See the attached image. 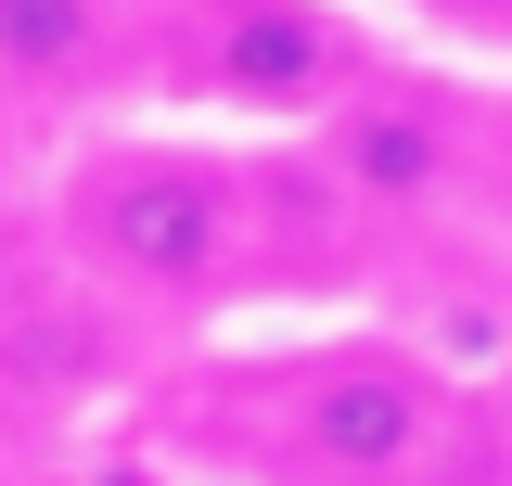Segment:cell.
Here are the masks:
<instances>
[{
    "mask_svg": "<svg viewBox=\"0 0 512 486\" xmlns=\"http://www.w3.org/2000/svg\"><path fill=\"white\" fill-rule=\"evenodd\" d=\"M39 243L103 307H128L141 333L244 320V282H256L244 141H192V128H154V116L90 128L39 180Z\"/></svg>",
    "mask_w": 512,
    "mask_h": 486,
    "instance_id": "obj_2",
    "label": "cell"
},
{
    "mask_svg": "<svg viewBox=\"0 0 512 486\" xmlns=\"http://www.w3.org/2000/svg\"><path fill=\"white\" fill-rule=\"evenodd\" d=\"M128 384H141V320L103 307L52 243H39V256L0 282V448L90 423V410L128 397Z\"/></svg>",
    "mask_w": 512,
    "mask_h": 486,
    "instance_id": "obj_6",
    "label": "cell"
},
{
    "mask_svg": "<svg viewBox=\"0 0 512 486\" xmlns=\"http://www.w3.org/2000/svg\"><path fill=\"white\" fill-rule=\"evenodd\" d=\"M384 39L346 0H154V116L308 141L384 77Z\"/></svg>",
    "mask_w": 512,
    "mask_h": 486,
    "instance_id": "obj_3",
    "label": "cell"
},
{
    "mask_svg": "<svg viewBox=\"0 0 512 486\" xmlns=\"http://www.w3.org/2000/svg\"><path fill=\"white\" fill-rule=\"evenodd\" d=\"M154 116V0H0V128L90 141Z\"/></svg>",
    "mask_w": 512,
    "mask_h": 486,
    "instance_id": "obj_5",
    "label": "cell"
},
{
    "mask_svg": "<svg viewBox=\"0 0 512 486\" xmlns=\"http://www.w3.org/2000/svg\"><path fill=\"white\" fill-rule=\"evenodd\" d=\"M500 218H512V90H500Z\"/></svg>",
    "mask_w": 512,
    "mask_h": 486,
    "instance_id": "obj_9",
    "label": "cell"
},
{
    "mask_svg": "<svg viewBox=\"0 0 512 486\" xmlns=\"http://www.w3.org/2000/svg\"><path fill=\"white\" fill-rule=\"evenodd\" d=\"M154 435L205 486H448L487 448V410L423 333H308L180 359Z\"/></svg>",
    "mask_w": 512,
    "mask_h": 486,
    "instance_id": "obj_1",
    "label": "cell"
},
{
    "mask_svg": "<svg viewBox=\"0 0 512 486\" xmlns=\"http://www.w3.org/2000/svg\"><path fill=\"white\" fill-rule=\"evenodd\" d=\"M0 486H26V474H13V448H0Z\"/></svg>",
    "mask_w": 512,
    "mask_h": 486,
    "instance_id": "obj_10",
    "label": "cell"
},
{
    "mask_svg": "<svg viewBox=\"0 0 512 486\" xmlns=\"http://www.w3.org/2000/svg\"><path fill=\"white\" fill-rule=\"evenodd\" d=\"M244 192H256L244 307H359L397 269V231L320 167V141H244Z\"/></svg>",
    "mask_w": 512,
    "mask_h": 486,
    "instance_id": "obj_7",
    "label": "cell"
},
{
    "mask_svg": "<svg viewBox=\"0 0 512 486\" xmlns=\"http://www.w3.org/2000/svg\"><path fill=\"white\" fill-rule=\"evenodd\" d=\"M410 26H436V39H461V52H500L512 64V0H397Z\"/></svg>",
    "mask_w": 512,
    "mask_h": 486,
    "instance_id": "obj_8",
    "label": "cell"
},
{
    "mask_svg": "<svg viewBox=\"0 0 512 486\" xmlns=\"http://www.w3.org/2000/svg\"><path fill=\"white\" fill-rule=\"evenodd\" d=\"M0 141H13V128H0Z\"/></svg>",
    "mask_w": 512,
    "mask_h": 486,
    "instance_id": "obj_11",
    "label": "cell"
},
{
    "mask_svg": "<svg viewBox=\"0 0 512 486\" xmlns=\"http://www.w3.org/2000/svg\"><path fill=\"white\" fill-rule=\"evenodd\" d=\"M308 141L397 243H448L474 205H500V90H474L448 64H384Z\"/></svg>",
    "mask_w": 512,
    "mask_h": 486,
    "instance_id": "obj_4",
    "label": "cell"
}]
</instances>
